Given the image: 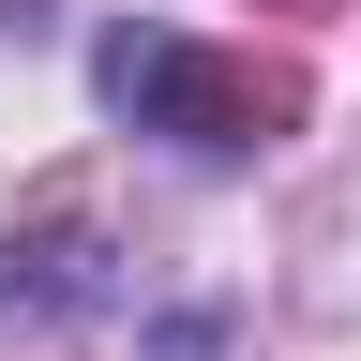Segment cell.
I'll return each instance as SVG.
<instances>
[{
  "label": "cell",
  "instance_id": "cell-1",
  "mask_svg": "<svg viewBox=\"0 0 361 361\" xmlns=\"http://www.w3.org/2000/svg\"><path fill=\"white\" fill-rule=\"evenodd\" d=\"M106 106L135 135H180V151L241 166V151H271V135L301 121V75L286 61H226V45H180V30H121L106 45Z\"/></svg>",
  "mask_w": 361,
  "mask_h": 361
}]
</instances>
